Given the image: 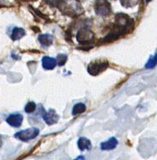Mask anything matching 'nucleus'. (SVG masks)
Segmentation results:
<instances>
[{
	"mask_svg": "<svg viewBox=\"0 0 157 160\" xmlns=\"http://www.w3.org/2000/svg\"><path fill=\"white\" fill-rule=\"evenodd\" d=\"M108 65L109 63L106 59L94 60L89 63L88 67H87V71L90 74L98 75L102 73V72H104L108 68Z\"/></svg>",
	"mask_w": 157,
	"mask_h": 160,
	"instance_id": "f257e3e1",
	"label": "nucleus"
},
{
	"mask_svg": "<svg viewBox=\"0 0 157 160\" xmlns=\"http://www.w3.org/2000/svg\"><path fill=\"white\" fill-rule=\"evenodd\" d=\"M57 8L63 14L68 15V16H75L77 14V8L79 6H77V3H73L72 2L60 0L57 3Z\"/></svg>",
	"mask_w": 157,
	"mask_h": 160,
	"instance_id": "f03ea898",
	"label": "nucleus"
},
{
	"mask_svg": "<svg viewBox=\"0 0 157 160\" xmlns=\"http://www.w3.org/2000/svg\"><path fill=\"white\" fill-rule=\"evenodd\" d=\"M39 134V129L37 128H31L27 129L22 130L20 132L15 133L14 137L22 142H28L30 140L33 139Z\"/></svg>",
	"mask_w": 157,
	"mask_h": 160,
	"instance_id": "7ed1b4c3",
	"label": "nucleus"
},
{
	"mask_svg": "<svg viewBox=\"0 0 157 160\" xmlns=\"http://www.w3.org/2000/svg\"><path fill=\"white\" fill-rule=\"evenodd\" d=\"M95 10L97 14L103 17L108 16L112 12L111 4L107 0H97L95 3Z\"/></svg>",
	"mask_w": 157,
	"mask_h": 160,
	"instance_id": "20e7f679",
	"label": "nucleus"
},
{
	"mask_svg": "<svg viewBox=\"0 0 157 160\" xmlns=\"http://www.w3.org/2000/svg\"><path fill=\"white\" fill-rule=\"evenodd\" d=\"M94 33L87 28H82V29L79 30L77 32V41L82 44H87L92 42L94 40Z\"/></svg>",
	"mask_w": 157,
	"mask_h": 160,
	"instance_id": "39448f33",
	"label": "nucleus"
},
{
	"mask_svg": "<svg viewBox=\"0 0 157 160\" xmlns=\"http://www.w3.org/2000/svg\"><path fill=\"white\" fill-rule=\"evenodd\" d=\"M42 116L46 123L48 125L54 124V123L57 122V121L59 119V116L57 115L56 111L53 109L48 110L47 112L42 109Z\"/></svg>",
	"mask_w": 157,
	"mask_h": 160,
	"instance_id": "423d86ee",
	"label": "nucleus"
},
{
	"mask_svg": "<svg viewBox=\"0 0 157 160\" xmlns=\"http://www.w3.org/2000/svg\"><path fill=\"white\" fill-rule=\"evenodd\" d=\"M22 120H23V118H22V114H20V113H14V114L9 115L7 118L6 121L12 127L18 128L22 124Z\"/></svg>",
	"mask_w": 157,
	"mask_h": 160,
	"instance_id": "0eeeda50",
	"label": "nucleus"
},
{
	"mask_svg": "<svg viewBox=\"0 0 157 160\" xmlns=\"http://www.w3.org/2000/svg\"><path fill=\"white\" fill-rule=\"evenodd\" d=\"M57 65V60L51 57L42 58V67L47 70L53 69Z\"/></svg>",
	"mask_w": 157,
	"mask_h": 160,
	"instance_id": "6e6552de",
	"label": "nucleus"
},
{
	"mask_svg": "<svg viewBox=\"0 0 157 160\" xmlns=\"http://www.w3.org/2000/svg\"><path fill=\"white\" fill-rule=\"evenodd\" d=\"M38 41L40 42V43L44 46V47H49L50 45L52 44L53 42V37L52 35L51 34H41L39 35L38 37Z\"/></svg>",
	"mask_w": 157,
	"mask_h": 160,
	"instance_id": "1a4fd4ad",
	"label": "nucleus"
},
{
	"mask_svg": "<svg viewBox=\"0 0 157 160\" xmlns=\"http://www.w3.org/2000/svg\"><path fill=\"white\" fill-rule=\"evenodd\" d=\"M117 144H118V141L115 138H111L107 142H102L101 144V148L102 150H112L114 149Z\"/></svg>",
	"mask_w": 157,
	"mask_h": 160,
	"instance_id": "9d476101",
	"label": "nucleus"
},
{
	"mask_svg": "<svg viewBox=\"0 0 157 160\" xmlns=\"http://www.w3.org/2000/svg\"><path fill=\"white\" fill-rule=\"evenodd\" d=\"M78 148L81 151H84V150H90L92 148V143L88 138H80L78 142H77Z\"/></svg>",
	"mask_w": 157,
	"mask_h": 160,
	"instance_id": "9b49d317",
	"label": "nucleus"
},
{
	"mask_svg": "<svg viewBox=\"0 0 157 160\" xmlns=\"http://www.w3.org/2000/svg\"><path fill=\"white\" fill-rule=\"evenodd\" d=\"M25 33H26V32H25L24 29H22L21 28H15L14 29L12 30L11 38L13 41H16V40L22 38L25 35Z\"/></svg>",
	"mask_w": 157,
	"mask_h": 160,
	"instance_id": "f8f14e48",
	"label": "nucleus"
},
{
	"mask_svg": "<svg viewBox=\"0 0 157 160\" xmlns=\"http://www.w3.org/2000/svg\"><path fill=\"white\" fill-rule=\"evenodd\" d=\"M85 111H86V105L84 103L79 102V103H77V104L74 105L72 113L73 116H75V115L81 114L82 112H84Z\"/></svg>",
	"mask_w": 157,
	"mask_h": 160,
	"instance_id": "ddd939ff",
	"label": "nucleus"
},
{
	"mask_svg": "<svg viewBox=\"0 0 157 160\" xmlns=\"http://www.w3.org/2000/svg\"><path fill=\"white\" fill-rule=\"evenodd\" d=\"M67 60V55L65 54H58L57 57V63L59 66H62V65H64L66 63Z\"/></svg>",
	"mask_w": 157,
	"mask_h": 160,
	"instance_id": "4468645a",
	"label": "nucleus"
},
{
	"mask_svg": "<svg viewBox=\"0 0 157 160\" xmlns=\"http://www.w3.org/2000/svg\"><path fill=\"white\" fill-rule=\"evenodd\" d=\"M155 65H156V56L154 55L153 57L150 58V60L148 61L146 65H145V68H146L147 69H150V68H154L155 67Z\"/></svg>",
	"mask_w": 157,
	"mask_h": 160,
	"instance_id": "2eb2a0df",
	"label": "nucleus"
},
{
	"mask_svg": "<svg viewBox=\"0 0 157 160\" xmlns=\"http://www.w3.org/2000/svg\"><path fill=\"white\" fill-rule=\"evenodd\" d=\"M35 109H36V104L33 102H29L28 103H27L24 108L25 112H27V113H31V112H34Z\"/></svg>",
	"mask_w": 157,
	"mask_h": 160,
	"instance_id": "dca6fc26",
	"label": "nucleus"
},
{
	"mask_svg": "<svg viewBox=\"0 0 157 160\" xmlns=\"http://www.w3.org/2000/svg\"><path fill=\"white\" fill-rule=\"evenodd\" d=\"M121 2L123 6H126V8H129L136 4L137 2V0H121Z\"/></svg>",
	"mask_w": 157,
	"mask_h": 160,
	"instance_id": "f3484780",
	"label": "nucleus"
},
{
	"mask_svg": "<svg viewBox=\"0 0 157 160\" xmlns=\"http://www.w3.org/2000/svg\"><path fill=\"white\" fill-rule=\"evenodd\" d=\"M2 138H1V137H0V148H1V146H2Z\"/></svg>",
	"mask_w": 157,
	"mask_h": 160,
	"instance_id": "a211bd4d",
	"label": "nucleus"
},
{
	"mask_svg": "<svg viewBox=\"0 0 157 160\" xmlns=\"http://www.w3.org/2000/svg\"><path fill=\"white\" fill-rule=\"evenodd\" d=\"M150 1H151V0H146V2H149Z\"/></svg>",
	"mask_w": 157,
	"mask_h": 160,
	"instance_id": "6ab92c4d",
	"label": "nucleus"
},
{
	"mask_svg": "<svg viewBox=\"0 0 157 160\" xmlns=\"http://www.w3.org/2000/svg\"><path fill=\"white\" fill-rule=\"evenodd\" d=\"M78 1H80V0H78Z\"/></svg>",
	"mask_w": 157,
	"mask_h": 160,
	"instance_id": "aec40b11",
	"label": "nucleus"
}]
</instances>
